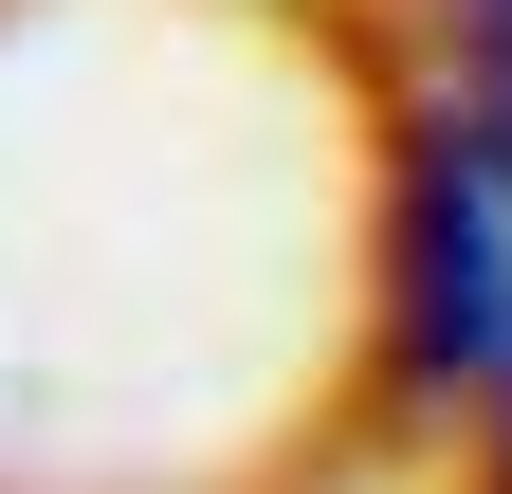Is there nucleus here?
I'll return each instance as SVG.
<instances>
[{"instance_id": "obj_1", "label": "nucleus", "mask_w": 512, "mask_h": 494, "mask_svg": "<svg viewBox=\"0 0 512 494\" xmlns=\"http://www.w3.org/2000/svg\"><path fill=\"white\" fill-rule=\"evenodd\" d=\"M403 348L421 385H512V165L476 110H439L403 165Z\"/></svg>"}]
</instances>
